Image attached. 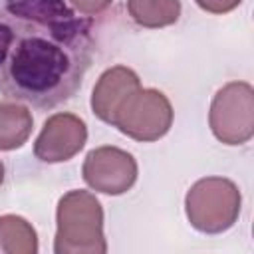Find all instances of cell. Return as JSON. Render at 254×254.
<instances>
[{
    "mask_svg": "<svg viewBox=\"0 0 254 254\" xmlns=\"http://www.w3.org/2000/svg\"><path fill=\"white\" fill-rule=\"evenodd\" d=\"M111 125L135 141L153 143L169 133L173 125V105L163 91L139 87L119 107Z\"/></svg>",
    "mask_w": 254,
    "mask_h": 254,
    "instance_id": "5b68a950",
    "label": "cell"
},
{
    "mask_svg": "<svg viewBox=\"0 0 254 254\" xmlns=\"http://www.w3.org/2000/svg\"><path fill=\"white\" fill-rule=\"evenodd\" d=\"M89 18L64 0H0V91L36 109L69 101L91 65Z\"/></svg>",
    "mask_w": 254,
    "mask_h": 254,
    "instance_id": "6da1fadb",
    "label": "cell"
},
{
    "mask_svg": "<svg viewBox=\"0 0 254 254\" xmlns=\"http://www.w3.org/2000/svg\"><path fill=\"white\" fill-rule=\"evenodd\" d=\"M2 183H4V163L0 161V187H2Z\"/></svg>",
    "mask_w": 254,
    "mask_h": 254,
    "instance_id": "5bb4252c",
    "label": "cell"
},
{
    "mask_svg": "<svg viewBox=\"0 0 254 254\" xmlns=\"http://www.w3.org/2000/svg\"><path fill=\"white\" fill-rule=\"evenodd\" d=\"M87 143V125L73 113H56L46 119L34 155L42 163H64L75 157Z\"/></svg>",
    "mask_w": 254,
    "mask_h": 254,
    "instance_id": "52a82bcc",
    "label": "cell"
},
{
    "mask_svg": "<svg viewBox=\"0 0 254 254\" xmlns=\"http://www.w3.org/2000/svg\"><path fill=\"white\" fill-rule=\"evenodd\" d=\"M36 228L18 214L0 216V254H36Z\"/></svg>",
    "mask_w": 254,
    "mask_h": 254,
    "instance_id": "30bf717a",
    "label": "cell"
},
{
    "mask_svg": "<svg viewBox=\"0 0 254 254\" xmlns=\"http://www.w3.org/2000/svg\"><path fill=\"white\" fill-rule=\"evenodd\" d=\"M131 20L149 30L171 26L181 16V0H127Z\"/></svg>",
    "mask_w": 254,
    "mask_h": 254,
    "instance_id": "8fae6325",
    "label": "cell"
},
{
    "mask_svg": "<svg viewBox=\"0 0 254 254\" xmlns=\"http://www.w3.org/2000/svg\"><path fill=\"white\" fill-rule=\"evenodd\" d=\"M34 127L28 107L18 101H0V151L20 149Z\"/></svg>",
    "mask_w": 254,
    "mask_h": 254,
    "instance_id": "9c48e42d",
    "label": "cell"
},
{
    "mask_svg": "<svg viewBox=\"0 0 254 254\" xmlns=\"http://www.w3.org/2000/svg\"><path fill=\"white\" fill-rule=\"evenodd\" d=\"M196 6L208 14H226L232 12L242 0H194Z\"/></svg>",
    "mask_w": 254,
    "mask_h": 254,
    "instance_id": "4fadbf2b",
    "label": "cell"
},
{
    "mask_svg": "<svg viewBox=\"0 0 254 254\" xmlns=\"http://www.w3.org/2000/svg\"><path fill=\"white\" fill-rule=\"evenodd\" d=\"M208 125L224 145H244L254 137V89L246 81L222 85L210 103Z\"/></svg>",
    "mask_w": 254,
    "mask_h": 254,
    "instance_id": "277c9868",
    "label": "cell"
},
{
    "mask_svg": "<svg viewBox=\"0 0 254 254\" xmlns=\"http://www.w3.org/2000/svg\"><path fill=\"white\" fill-rule=\"evenodd\" d=\"M71 4L73 10H77L81 16H97L101 12H105L113 0H67Z\"/></svg>",
    "mask_w": 254,
    "mask_h": 254,
    "instance_id": "7c38bea8",
    "label": "cell"
},
{
    "mask_svg": "<svg viewBox=\"0 0 254 254\" xmlns=\"http://www.w3.org/2000/svg\"><path fill=\"white\" fill-rule=\"evenodd\" d=\"M56 254H105L103 208L89 190L65 192L56 208Z\"/></svg>",
    "mask_w": 254,
    "mask_h": 254,
    "instance_id": "7a4b0ae2",
    "label": "cell"
},
{
    "mask_svg": "<svg viewBox=\"0 0 254 254\" xmlns=\"http://www.w3.org/2000/svg\"><path fill=\"white\" fill-rule=\"evenodd\" d=\"M242 194L224 177L198 179L185 196V212L190 226L202 234H220L234 226L240 216Z\"/></svg>",
    "mask_w": 254,
    "mask_h": 254,
    "instance_id": "3957f363",
    "label": "cell"
},
{
    "mask_svg": "<svg viewBox=\"0 0 254 254\" xmlns=\"http://www.w3.org/2000/svg\"><path fill=\"white\" fill-rule=\"evenodd\" d=\"M83 181L89 189L103 194H125L137 181V161L131 153L103 145L85 155L81 167Z\"/></svg>",
    "mask_w": 254,
    "mask_h": 254,
    "instance_id": "8992f818",
    "label": "cell"
},
{
    "mask_svg": "<svg viewBox=\"0 0 254 254\" xmlns=\"http://www.w3.org/2000/svg\"><path fill=\"white\" fill-rule=\"evenodd\" d=\"M141 87L139 75L127 65H113L105 69L91 91V111L97 119L111 125L115 113L125 99Z\"/></svg>",
    "mask_w": 254,
    "mask_h": 254,
    "instance_id": "ba28073f",
    "label": "cell"
}]
</instances>
